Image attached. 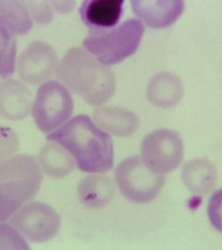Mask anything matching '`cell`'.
<instances>
[{"mask_svg":"<svg viewBox=\"0 0 222 250\" xmlns=\"http://www.w3.org/2000/svg\"><path fill=\"white\" fill-rule=\"evenodd\" d=\"M47 140L71 152L81 170L104 173L113 168V141L86 115H78L47 135Z\"/></svg>","mask_w":222,"mask_h":250,"instance_id":"6da1fadb","label":"cell"},{"mask_svg":"<svg viewBox=\"0 0 222 250\" xmlns=\"http://www.w3.org/2000/svg\"><path fill=\"white\" fill-rule=\"evenodd\" d=\"M57 73L60 81L88 104L101 105L115 93L113 72L81 47L65 54Z\"/></svg>","mask_w":222,"mask_h":250,"instance_id":"7a4b0ae2","label":"cell"},{"mask_svg":"<svg viewBox=\"0 0 222 250\" xmlns=\"http://www.w3.org/2000/svg\"><path fill=\"white\" fill-rule=\"evenodd\" d=\"M43 180L36 158L17 155L0 163V224L36 197Z\"/></svg>","mask_w":222,"mask_h":250,"instance_id":"3957f363","label":"cell"},{"mask_svg":"<svg viewBox=\"0 0 222 250\" xmlns=\"http://www.w3.org/2000/svg\"><path fill=\"white\" fill-rule=\"evenodd\" d=\"M144 27L138 19H129L105 33L91 35L83 40V46L102 65L110 66L123 62L138 49Z\"/></svg>","mask_w":222,"mask_h":250,"instance_id":"277c9868","label":"cell"},{"mask_svg":"<svg viewBox=\"0 0 222 250\" xmlns=\"http://www.w3.org/2000/svg\"><path fill=\"white\" fill-rule=\"evenodd\" d=\"M115 179L121 194L135 203L150 202L165 184V175L152 171L138 156L121 161L116 169Z\"/></svg>","mask_w":222,"mask_h":250,"instance_id":"5b68a950","label":"cell"},{"mask_svg":"<svg viewBox=\"0 0 222 250\" xmlns=\"http://www.w3.org/2000/svg\"><path fill=\"white\" fill-rule=\"evenodd\" d=\"M72 110L69 90L57 81H48L37 91L32 114L40 131L52 133L71 118Z\"/></svg>","mask_w":222,"mask_h":250,"instance_id":"8992f818","label":"cell"},{"mask_svg":"<svg viewBox=\"0 0 222 250\" xmlns=\"http://www.w3.org/2000/svg\"><path fill=\"white\" fill-rule=\"evenodd\" d=\"M142 160L154 172L166 174L176 170L183 159L181 135L169 129H159L142 140Z\"/></svg>","mask_w":222,"mask_h":250,"instance_id":"52a82bcc","label":"cell"},{"mask_svg":"<svg viewBox=\"0 0 222 250\" xmlns=\"http://www.w3.org/2000/svg\"><path fill=\"white\" fill-rule=\"evenodd\" d=\"M10 224L29 241L43 243L57 235L61 228V217L50 206L32 202L15 212Z\"/></svg>","mask_w":222,"mask_h":250,"instance_id":"ba28073f","label":"cell"},{"mask_svg":"<svg viewBox=\"0 0 222 250\" xmlns=\"http://www.w3.org/2000/svg\"><path fill=\"white\" fill-rule=\"evenodd\" d=\"M59 67V58L51 45L34 42L19 58V76L28 83L37 84L49 79Z\"/></svg>","mask_w":222,"mask_h":250,"instance_id":"9c48e42d","label":"cell"},{"mask_svg":"<svg viewBox=\"0 0 222 250\" xmlns=\"http://www.w3.org/2000/svg\"><path fill=\"white\" fill-rule=\"evenodd\" d=\"M123 5V0H86L81 3L79 13L91 35H99L118 24Z\"/></svg>","mask_w":222,"mask_h":250,"instance_id":"30bf717a","label":"cell"},{"mask_svg":"<svg viewBox=\"0 0 222 250\" xmlns=\"http://www.w3.org/2000/svg\"><path fill=\"white\" fill-rule=\"evenodd\" d=\"M133 12L151 28H164L174 23L184 9L183 1H131Z\"/></svg>","mask_w":222,"mask_h":250,"instance_id":"8fae6325","label":"cell"},{"mask_svg":"<svg viewBox=\"0 0 222 250\" xmlns=\"http://www.w3.org/2000/svg\"><path fill=\"white\" fill-rule=\"evenodd\" d=\"M31 92L17 80L0 83V114L10 120H20L28 115Z\"/></svg>","mask_w":222,"mask_h":250,"instance_id":"7c38bea8","label":"cell"},{"mask_svg":"<svg viewBox=\"0 0 222 250\" xmlns=\"http://www.w3.org/2000/svg\"><path fill=\"white\" fill-rule=\"evenodd\" d=\"M100 127L117 136H129L136 131L139 120L133 112L119 107H102L94 111Z\"/></svg>","mask_w":222,"mask_h":250,"instance_id":"4fadbf2b","label":"cell"},{"mask_svg":"<svg viewBox=\"0 0 222 250\" xmlns=\"http://www.w3.org/2000/svg\"><path fill=\"white\" fill-rule=\"evenodd\" d=\"M182 92V83L178 77L169 73H160L150 81L147 98L159 107H171L179 102Z\"/></svg>","mask_w":222,"mask_h":250,"instance_id":"5bb4252c","label":"cell"},{"mask_svg":"<svg viewBox=\"0 0 222 250\" xmlns=\"http://www.w3.org/2000/svg\"><path fill=\"white\" fill-rule=\"evenodd\" d=\"M182 179L187 188L196 194L208 193L216 183V169L210 161H189L182 169Z\"/></svg>","mask_w":222,"mask_h":250,"instance_id":"9a60e30c","label":"cell"},{"mask_svg":"<svg viewBox=\"0 0 222 250\" xmlns=\"http://www.w3.org/2000/svg\"><path fill=\"white\" fill-rule=\"evenodd\" d=\"M0 21L13 35L24 36L33 28L26 1H0Z\"/></svg>","mask_w":222,"mask_h":250,"instance_id":"2e32d148","label":"cell"},{"mask_svg":"<svg viewBox=\"0 0 222 250\" xmlns=\"http://www.w3.org/2000/svg\"><path fill=\"white\" fill-rule=\"evenodd\" d=\"M78 191L81 202L95 208L106 205L114 195L112 181L104 176H88L83 179Z\"/></svg>","mask_w":222,"mask_h":250,"instance_id":"e0dca14e","label":"cell"},{"mask_svg":"<svg viewBox=\"0 0 222 250\" xmlns=\"http://www.w3.org/2000/svg\"><path fill=\"white\" fill-rule=\"evenodd\" d=\"M39 161L45 173L52 177L68 175L74 167V161L64 147L48 143L39 154Z\"/></svg>","mask_w":222,"mask_h":250,"instance_id":"ac0fdd59","label":"cell"},{"mask_svg":"<svg viewBox=\"0 0 222 250\" xmlns=\"http://www.w3.org/2000/svg\"><path fill=\"white\" fill-rule=\"evenodd\" d=\"M0 250H29V247L13 227L0 224Z\"/></svg>","mask_w":222,"mask_h":250,"instance_id":"d6986e66","label":"cell"},{"mask_svg":"<svg viewBox=\"0 0 222 250\" xmlns=\"http://www.w3.org/2000/svg\"><path fill=\"white\" fill-rule=\"evenodd\" d=\"M19 149L16 134L9 128H0V163Z\"/></svg>","mask_w":222,"mask_h":250,"instance_id":"ffe728a7","label":"cell"},{"mask_svg":"<svg viewBox=\"0 0 222 250\" xmlns=\"http://www.w3.org/2000/svg\"><path fill=\"white\" fill-rule=\"evenodd\" d=\"M32 18L38 23H47L53 19L49 2L44 1H26Z\"/></svg>","mask_w":222,"mask_h":250,"instance_id":"44dd1931","label":"cell"}]
</instances>
